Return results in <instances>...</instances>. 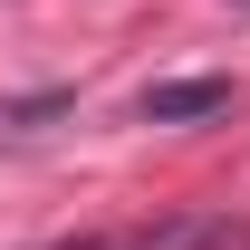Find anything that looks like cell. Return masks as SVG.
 Wrapping results in <instances>:
<instances>
[{"mask_svg":"<svg viewBox=\"0 0 250 250\" xmlns=\"http://www.w3.org/2000/svg\"><path fill=\"white\" fill-rule=\"evenodd\" d=\"M145 125H202V116H231V77H173V87H145L135 96Z\"/></svg>","mask_w":250,"mask_h":250,"instance_id":"cell-1","label":"cell"},{"mask_svg":"<svg viewBox=\"0 0 250 250\" xmlns=\"http://www.w3.org/2000/svg\"><path fill=\"white\" fill-rule=\"evenodd\" d=\"M231 231H221L212 212H183V221H164V231H135V241H116V250H221Z\"/></svg>","mask_w":250,"mask_h":250,"instance_id":"cell-2","label":"cell"}]
</instances>
